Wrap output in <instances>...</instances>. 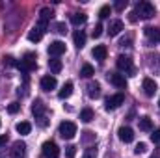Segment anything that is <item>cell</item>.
<instances>
[{
	"instance_id": "14",
	"label": "cell",
	"mask_w": 160,
	"mask_h": 158,
	"mask_svg": "<svg viewBox=\"0 0 160 158\" xmlns=\"http://www.w3.org/2000/svg\"><path fill=\"white\" fill-rule=\"evenodd\" d=\"M121 30H123V22H121L119 19H116V21H112L108 24V36L110 37H116L118 34H121Z\"/></svg>"
},
{
	"instance_id": "28",
	"label": "cell",
	"mask_w": 160,
	"mask_h": 158,
	"mask_svg": "<svg viewBox=\"0 0 160 158\" xmlns=\"http://www.w3.org/2000/svg\"><path fill=\"white\" fill-rule=\"evenodd\" d=\"M82 158H97V149H95V147H88V149L84 151V156Z\"/></svg>"
},
{
	"instance_id": "3",
	"label": "cell",
	"mask_w": 160,
	"mask_h": 158,
	"mask_svg": "<svg viewBox=\"0 0 160 158\" xmlns=\"http://www.w3.org/2000/svg\"><path fill=\"white\" fill-rule=\"evenodd\" d=\"M116 65H118V69H119L121 73H125V75H128V77H134V75H136V67H134L130 56H123V54L118 56Z\"/></svg>"
},
{
	"instance_id": "16",
	"label": "cell",
	"mask_w": 160,
	"mask_h": 158,
	"mask_svg": "<svg viewBox=\"0 0 160 158\" xmlns=\"http://www.w3.org/2000/svg\"><path fill=\"white\" fill-rule=\"evenodd\" d=\"M32 114L36 116V117H45V104H43V101L39 99H36V102L32 104Z\"/></svg>"
},
{
	"instance_id": "11",
	"label": "cell",
	"mask_w": 160,
	"mask_h": 158,
	"mask_svg": "<svg viewBox=\"0 0 160 158\" xmlns=\"http://www.w3.org/2000/svg\"><path fill=\"white\" fill-rule=\"evenodd\" d=\"M56 86H58V80L52 75H47L41 78V89L43 91H52V89H56Z\"/></svg>"
},
{
	"instance_id": "4",
	"label": "cell",
	"mask_w": 160,
	"mask_h": 158,
	"mask_svg": "<svg viewBox=\"0 0 160 158\" xmlns=\"http://www.w3.org/2000/svg\"><path fill=\"white\" fill-rule=\"evenodd\" d=\"M58 132H60V136L63 140H73L77 136V125L73 121H63V123H60Z\"/></svg>"
},
{
	"instance_id": "26",
	"label": "cell",
	"mask_w": 160,
	"mask_h": 158,
	"mask_svg": "<svg viewBox=\"0 0 160 158\" xmlns=\"http://www.w3.org/2000/svg\"><path fill=\"white\" fill-rule=\"evenodd\" d=\"M91 119H93V110H91V108H84V110L80 112V121L89 123Z\"/></svg>"
},
{
	"instance_id": "7",
	"label": "cell",
	"mask_w": 160,
	"mask_h": 158,
	"mask_svg": "<svg viewBox=\"0 0 160 158\" xmlns=\"http://www.w3.org/2000/svg\"><path fill=\"white\" fill-rule=\"evenodd\" d=\"M143 34H145V37H147V41H149L151 45H157L160 41V28L145 26V28H143Z\"/></svg>"
},
{
	"instance_id": "20",
	"label": "cell",
	"mask_w": 160,
	"mask_h": 158,
	"mask_svg": "<svg viewBox=\"0 0 160 158\" xmlns=\"http://www.w3.org/2000/svg\"><path fill=\"white\" fill-rule=\"evenodd\" d=\"M138 125H140V130H143V132L153 130V121H151V117H147V116L138 119Z\"/></svg>"
},
{
	"instance_id": "2",
	"label": "cell",
	"mask_w": 160,
	"mask_h": 158,
	"mask_svg": "<svg viewBox=\"0 0 160 158\" xmlns=\"http://www.w3.org/2000/svg\"><path fill=\"white\" fill-rule=\"evenodd\" d=\"M134 13H136V17H140V19H151V17L157 15V9H155V6H153L151 2H138Z\"/></svg>"
},
{
	"instance_id": "42",
	"label": "cell",
	"mask_w": 160,
	"mask_h": 158,
	"mask_svg": "<svg viewBox=\"0 0 160 158\" xmlns=\"http://www.w3.org/2000/svg\"><path fill=\"white\" fill-rule=\"evenodd\" d=\"M158 106H160V101H158Z\"/></svg>"
},
{
	"instance_id": "9",
	"label": "cell",
	"mask_w": 160,
	"mask_h": 158,
	"mask_svg": "<svg viewBox=\"0 0 160 158\" xmlns=\"http://www.w3.org/2000/svg\"><path fill=\"white\" fill-rule=\"evenodd\" d=\"M24 156H26V143L19 140L11 147V158H24Z\"/></svg>"
},
{
	"instance_id": "24",
	"label": "cell",
	"mask_w": 160,
	"mask_h": 158,
	"mask_svg": "<svg viewBox=\"0 0 160 158\" xmlns=\"http://www.w3.org/2000/svg\"><path fill=\"white\" fill-rule=\"evenodd\" d=\"M41 37H43V32H41L39 28H36V26L28 32V39L32 41V43H38V41H41Z\"/></svg>"
},
{
	"instance_id": "13",
	"label": "cell",
	"mask_w": 160,
	"mask_h": 158,
	"mask_svg": "<svg viewBox=\"0 0 160 158\" xmlns=\"http://www.w3.org/2000/svg\"><path fill=\"white\" fill-rule=\"evenodd\" d=\"M108 80L116 86V87H119V89H123V87H127V80H125V75H119V73H110L108 75Z\"/></svg>"
},
{
	"instance_id": "37",
	"label": "cell",
	"mask_w": 160,
	"mask_h": 158,
	"mask_svg": "<svg viewBox=\"0 0 160 158\" xmlns=\"http://www.w3.org/2000/svg\"><path fill=\"white\" fill-rule=\"evenodd\" d=\"M93 138H95V136H93L91 130H86V132H84V141H89V140H93Z\"/></svg>"
},
{
	"instance_id": "1",
	"label": "cell",
	"mask_w": 160,
	"mask_h": 158,
	"mask_svg": "<svg viewBox=\"0 0 160 158\" xmlns=\"http://www.w3.org/2000/svg\"><path fill=\"white\" fill-rule=\"evenodd\" d=\"M36 60H38V58H36V54H34V52H26V54L22 56V60H21V62H17V65H15V67H17V69L26 77L30 71H34V69L38 67V62H36Z\"/></svg>"
},
{
	"instance_id": "39",
	"label": "cell",
	"mask_w": 160,
	"mask_h": 158,
	"mask_svg": "<svg viewBox=\"0 0 160 158\" xmlns=\"http://www.w3.org/2000/svg\"><path fill=\"white\" fill-rule=\"evenodd\" d=\"M128 21H130V22H136V21H138V17H136V13H134V11L128 15Z\"/></svg>"
},
{
	"instance_id": "10",
	"label": "cell",
	"mask_w": 160,
	"mask_h": 158,
	"mask_svg": "<svg viewBox=\"0 0 160 158\" xmlns=\"http://www.w3.org/2000/svg\"><path fill=\"white\" fill-rule=\"evenodd\" d=\"M142 87H143V93H145L147 97H153V95L157 93V89H158L157 82H155L153 78H143V82H142Z\"/></svg>"
},
{
	"instance_id": "35",
	"label": "cell",
	"mask_w": 160,
	"mask_h": 158,
	"mask_svg": "<svg viewBox=\"0 0 160 158\" xmlns=\"http://www.w3.org/2000/svg\"><path fill=\"white\" fill-rule=\"evenodd\" d=\"M151 140H153V143H160V128H157V130L151 134Z\"/></svg>"
},
{
	"instance_id": "6",
	"label": "cell",
	"mask_w": 160,
	"mask_h": 158,
	"mask_svg": "<svg viewBox=\"0 0 160 158\" xmlns=\"http://www.w3.org/2000/svg\"><path fill=\"white\" fill-rule=\"evenodd\" d=\"M123 102H125V95L123 93H116V95H112V97H108L104 101V108L106 110H116V108H119Z\"/></svg>"
},
{
	"instance_id": "22",
	"label": "cell",
	"mask_w": 160,
	"mask_h": 158,
	"mask_svg": "<svg viewBox=\"0 0 160 158\" xmlns=\"http://www.w3.org/2000/svg\"><path fill=\"white\" fill-rule=\"evenodd\" d=\"M17 132L19 134H22V136H26V134H30V130H32V125L28 123V121H21V123H17Z\"/></svg>"
},
{
	"instance_id": "15",
	"label": "cell",
	"mask_w": 160,
	"mask_h": 158,
	"mask_svg": "<svg viewBox=\"0 0 160 158\" xmlns=\"http://www.w3.org/2000/svg\"><path fill=\"white\" fill-rule=\"evenodd\" d=\"M91 54H93V58L95 60H99V62H102V60H106V54H108V48L104 47V45H97L93 50H91Z\"/></svg>"
},
{
	"instance_id": "43",
	"label": "cell",
	"mask_w": 160,
	"mask_h": 158,
	"mask_svg": "<svg viewBox=\"0 0 160 158\" xmlns=\"http://www.w3.org/2000/svg\"><path fill=\"white\" fill-rule=\"evenodd\" d=\"M0 125H2V123H0Z\"/></svg>"
},
{
	"instance_id": "5",
	"label": "cell",
	"mask_w": 160,
	"mask_h": 158,
	"mask_svg": "<svg viewBox=\"0 0 160 158\" xmlns=\"http://www.w3.org/2000/svg\"><path fill=\"white\" fill-rule=\"evenodd\" d=\"M41 153H43V156L45 158H58L60 156V149H58V145H56L52 140H48V141L43 143Z\"/></svg>"
},
{
	"instance_id": "33",
	"label": "cell",
	"mask_w": 160,
	"mask_h": 158,
	"mask_svg": "<svg viewBox=\"0 0 160 158\" xmlns=\"http://www.w3.org/2000/svg\"><path fill=\"white\" fill-rule=\"evenodd\" d=\"M145 151H147V143H138V145H136V149H134V153H136V155H143Z\"/></svg>"
},
{
	"instance_id": "32",
	"label": "cell",
	"mask_w": 160,
	"mask_h": 158,
	"mask_svg": "<svg viewBox=\"0 0 160 158\" xmlns=\"http://www.w3.org/2000/svg\"><path fill=\"white\" fill-rule=\"evenodd\" d=\"M19 110H21V104H19V102H11V104L8 106V112H9V114H17Z\"/></svg>"
},
{
	"instance_id": "38",
	"label": "cell",
	"mask_w": 160,
	"mask_h": 158,
	"mask_svg": "<svg viewBox=\"0 0 160 158\" xmlns=\"http://www.w3.org/2000/svg\"><path fill=\"white\" fill-rule=\"evenodd\" d=\"M119 45H121V47H130V37H127V39H123V41L119 43Z\"/></svg>"
},
{
	"instance_id": "34",
	"label": "cell",
	"mask_w": 160,
	"mask_h": 158,
	"mask_svg": "<svg viewBox=\"0 0 160 158\" xmlns=\"http://www.w3.org/2000/svg\"><path fill=\"white\" fill-rule=\"evenodd\" d=\"M114 7H116L118 11H123V9L127 7V0H118V2L114 4Z\"/></svg>"
},
{
	"instance_id": "27",
	"label": "cell",
	"mask_w": 160,
	"mask_h": 158,
	"mask_svg": "<svg viewBox=\"0 0 160 158\" xmlns=\"http://www.w3.org/2000/svg\"><path fill=\"white\" fill-rule=\"evenodd\" d=\"M110 13H112V7L110 6H102L101 11H99V17L101 19H106V17H110Z\"/></svg>"
},
{
	"instance_id": "17",
	"label": "cell",
	"mask_w": 160,
	"mask_h": 158,
	"mask_svg": "<svg viewBox=\"0 0 160 158\" xmlns=\"http://www.w3.org/2000/svg\"><path fill=\"white\" fill-rule=\"evenodd\" d=\"M88 95H89L91 99H99V97H101V84H99V82H91V84L88 86Z\"/></svg>"
},
{
	"instance_id": "21",
	"label": "cell",
	"mask_w": 160,
	"mask_h": 158,
	"mask_svg": "<svg viewBox=\"0 0 160 158\" xmlns=\"http://www.w3.org/2000/svg\"><path fill=\"white\" fill-rule=\"evenodd\" d=\"M71 93H73V82H65L63 87L60 89L58 97H60V99H67V97H71Z\"/></svg>"
},
{
	"instance_id": "36",
	"label": "cell",
	"mask_w": 160,
	"mask_h": 158,
	"mask_svg": "<svg viewBox=\"0 0 160 158\" xmlns=\"http://www.w3.org/2000/svg\"><path fill=\"white\" fill-rule=\"evenodd\" d=\"M4 65H8V67H11V65H17V62L11 58V56H6L4 58Z\"/></svg>"
},
{
	"instance_id": "18",
	"label": "cell",
	"mask_w": 160,
	"mask_h": 158,
	"mask_svg": "<svg viewBox=\"0 0 160 158\" xmlns=\"http://www.w3.org/2000/svg\"><path fill=\"white\" fill-rule=\"evenodd\" d=\"M73 41H75L77 48H82V47L86 45V34H84V30H77V32L73 34Z\"/></svg>"
},
{
	"instance_id": "40",
	"label": "cell",
	"mask_w": 160,
	"mask_h": 158,
	"mask_svg": "<svg viewBox=\"0 0 160 158\" xmlns=\"http://www.w3.org/2000/svg\"><path fill=\"white\" fill-rule=\"evenodd\" d=\"M6 141H8V136H6V134H2V136H0V147H2V145H6Z\"/></svg>"
},
{
	"instance_id": "19",
	"label": "cell",
	"mask_w": 160,
	"mask_h": 158,
	"mask_svg": "<svg viewBox=\"0 0 160 158\" xmlns=\"http://www.w3.org/2000/svg\"><path fill=\"white\" fill-rule=\"evenodd\" d=\"M62 67H63L62 60H58V58H52V60H48V69H50V73L58 75V73L62 71Z\"/></svg>"
},
{
	"instance_id": "31",
	"label": "cell",
	"mask_w": 160,
	"mask_h": 158,
	"mask_svg": "<svg viewBox=\"0 0 160 158\" xmlns=\"http://www.w3.org/2000/svg\"><path fill=\"white\" fill-rule=\"evenodd\" d=\"M54 28H56V32H58V34H65V32H67L65 22H56V24H54Z\"/></svg>"
},
{
	"instance_id": "23",
	"label": "cell",
	"mask_w": 160,
	"mask_h": 158,
	"mask_svg": "<svg viewBox=\"0 0 160 158\" xmlns=\"http://www.w3.org/2000/svg\"><path fill=\"white\" fill-rule=\"evenodd\" d=\"M86 21H88V15H86V13H73V15H71V22H73L75 26L84 24Z\"/></svg>"
},
{
	"instance_id": "30",
	"label": "cell",
	"mask_w": 160,
	"mask_h": 158,
	"mask_svg": "<svg viewBox=\"0 0 160 158\" xmlns=\"http://www.w3.org/2000/svg\"><path fill=\"white\" fill-rule=\"evenodd\" d=\"M102 30H104V28H102V24H95V28H93L91 36L97 39V37H101V36H102Z\"/></svg>"
},
{
	"instance_id": "25",
	"label": "cell",
	"mask_w": 160,
	"mask_h": 158,
	"mask_svg": "<svg viewBox=\"0 0 160 158\" xmlns=\"http://www.w3.org/2000/svg\"><path fill=\"white\" fill-rule=\"evenodd\" d=\"M93 73H95V71H93V67H91L89 63H84L82 69H80V77H84V78H91Z\"/></svg>"
},
{
	"instance_id": "12",
	"label": "cell",
	"mask_w": 160,
	"mask_h": 158,
	"mask_svg": "<svg viewBox=\"0 0 160 158\" xmlns=\"http://www.w3.org/2000/svg\"><path fill=\"white\" fill-rule=\"evenodd\" d=\"M118 136H119V140L123 143H130L134 140V130L130 126H121L119 130H118Z\"/></svg>"
},
{
	"instance_id": "29",
	"label": "cell",
	"mask_w": 160,
	"mask_h": 158,
	"mask_svg": "<svg viewBox=\"0 0 160 158\" xmlns=\"http://www.w3.org/2000/svg\"><path fill=\"white\" fill-rule=\"evenodd\" d=\"M75 155H77V147H75V145H67V147H65V156L75 158Z\"/></svg>"
},
{
	"instance_id": "41",
	"label": "cell",
	"mask_w": 160,
	"mask_h": 158,
	"mask_svg": "<svg viewBox=\"0 0 160 158\" xmlns=\"http://www.w3.org/2000/svg\"><path fill=\"white\" fill-rule=\"evenodd\" d=\"M151 158H158V155H153V156H151Z\"/></svg>"
},
{
	"instance_id": "8",
	"label": "cell",
	"mask_w": 160,
	"mask_h": 158,
	"mask_svg": "<svg viewBox=\"0 0 160 158\" xmlns=\"http://www.w3.org/2000/svg\"><path fill=\"white\" fill-rule=\"evenodd\" d=\"M63 52H65V43H63V41H52V43L48 45V54H50V56L58 58V56H62Z\"/></svg>"
}]
</instances>
